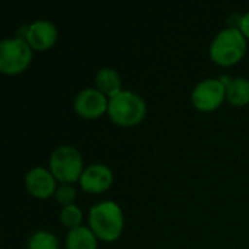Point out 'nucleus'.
Here are the masks:
<instances>
[{"label":"nucleus","mask_w":249,"mask_h":249,"mask_svg":"<svg viewBox=\"0 0 249 249\" xmlns=\"http://www.w3.org/2000/svg\"><path fill=\"white\" fill-rule=\"evenodd\" d=\"M66 249H98V238L90 228L71 229L66 238Z\"/></svg>","instance_id":"obj_12"},{"label":"nucleus","mask_w":249,"mask_h":249,"mask_svg":"<svg viewBox=\"0 0 249 249\" xmlns=\"http://www.w3.org/2000/svg\"><path fill=\"white\" fill-rule=\"evenodd\" d=\"M247 38L239 31V28L222 29L210 44V58L223 67L233 66L239 63L247 53Z\"/></svg>","instance_id":"obj_2"},{"label":"nucleus","mask_w":249,"mask_h":249,"mask_svg":"<svg viewBox=\"0 0 249 249\" xmlns=\"http://www.w3.org/2000/svg\"><path fill=\"white\" fill-rule=\"evenodd\" d=\"M114 182L112 171L102 165V163H93L88 168H85L79 184L83 191L90 194H101L107 191Z\"/></svg>","instance_id":"obj_10"},{"label":"nucleus","mask_w":249,"mask_h":249,"mask_svg":"<svg viewBox=\"0 0 249 249\" xmlns=\"http://www.w3.org/2000/svg\"><path fill=\"white\" fill-rule=\"evenodd\" d=\"M82 219H83V213H82V210L76 204L66 206L60 212V220H61V223L66 228H69L70 231L71 229H76V228H80L82 226Z\"/></svg>","instance_id":"obj_15"},{"label":"nucleus","mask_w":249,"mask_h":249,"mask_svg":"<svg viewBox=\"0 0 249 249\" xmlns=\"http://www.w3.org/2000/svg\"><path fill=\"white\" fill-rule=\"evenodd\" d=\"M109 99L96 88H86L74 98V111L79 117L86 120H96L108 112Z\"/></svg>","instance_id":"obj_7"},{"label":"nucleus","mask_w":249,"mask_h":249,"mask_svg":"<svg viewBox=\"0 0 249 249\" xmlns=\"http://www.w3.org/2000/svg\"><path fill=\"white\" fill-rule=\"evenodd\" d=\"M50 171L61 184H73L83 174V159L80 152L69 144L58 146L50 156Z\"/></svg>","instance_id":"obj_4"},{"label":"nucleus","mask_w":249,"mask_h":249,"mask_svg":"<svg viewBox=\"0 0 249 249\" xmlns=\"http://www.w3.org/2000/svg\"><path fill=\"white\" fill-rule=\"evenodd\" d=\"M55 181L57 179L54 178L51 171L41 168V166L32 168L31 171H28V174L25 177L26 190L29 191L31 196H34L35 198H39V200L50 198L51 196L55 194V191H57Z\"/></svg>","instance_id":"obj_9"},{"label":"nucleus","mask_w":249,"mask_h":249,"mask_svg":"<svg viewBox=\"0 0 249 249\" xmlns=\"http://www.w3.org/2000/svg\"><path fill=\"white\" fill-rule=\"evenodd\" d=\"M226 99V85L222 79L201 80L191 93V102L196 109L212 112Z\"/></svg>","instance_id":"obj_6"},{"label":"nucleus","mask_w":249,"mask_h":249,"mask_svg":"<svg viewBox=\"0 0 249 249\" xmlns=\"http://www.w3.org/2000/svg\"><path fill=\"white\" fill-rule=\"evenodd\" d=\"M239 31L244 34V36L249 39V12H247L244 16H241L239 19Z\"/></svg>","instance_id":"obj_17"},{"label":"nucleus","mask_w":249,"mask_h":249,"mask_svg":"<svg viewBox=\"0 0 249 249\" xmlns=\"http://www.w3.org/2000/svg\"><path fill=\"white\" fill-rule=\"evenodd\" d=\"M146 102L131 90H121L109 98L108 115L117 125L133 127L142 123L146 117Z\"/></svg>","instance_id":"obj_3"},{"label":"nucleus","mask_w":249,"mask_h":249,"mask_svg":"<svg viewBox=\"0 0 249 249\" xmlns=\"http://www.w3.org/2000/svg\"><path fill=\"white\" fill-rule=\"evenodd\" d=\"M28 249H58L57 238L47 231H38L29 238Z\"/></svg>","instance_id":"obj_14"},{"label":"nucleus","mask_w":249,"mask_h":249,"mask_svg":"<svg viewBox=\"0 0 249 249\" xmlns=\"http://www.w3.org/2000/svg\"><path fill=\"white\" fill-rule=\"evenodd\" d=\"M96 89L102 92L107 98H112L117 93H120L121 89V77L117 73V70L111 67H104L96 73L95 77Z\"/></svg>","instance_id":"obj_11"},{"label":"nucleus","mask_w":249,"mask_h":249,"mask_svg":"<svg viewBox=\"0 0 249 249\" xmlns=\"http://www.w3.org/2000/svg\"><path fill=\"white\" fill-rule=\"evenodd\" d=\"M32 51L22 36L3 39L0 42V71L7 76L23 73L32 61Z\"/></svg>","instance_id":"obj_5"},{"label":"nucleus","mask_w":249,"mask_h":249,"mask_svg":"<svg viewBox=\"0 0 249 249\" xmlns=\"http://www.w3.org/2000/svg\"><path fill=\"white\" fill-rule=\"evenodd\" d=\"M226 99L235 107H245L249 104V79L235 77L226 85Z\"/></svg>","instance_id":"obj_13"},{"label":"nucleus","mask_w":249,"mask_h":249,"mask_svg":"<svg viewBox=\"0 0 249 249\" xmlns=\"http://www.w3.org/2000/svg\"><path fill=\"white\" fill-rule=\"evenodd\" d=\"M89 228L95 236L104 242L117 241L124 229V216L121 207L114 201H102L89 210Z\"/></svg>","instance_id":"obj_1"},{"label":"nucleus","mask_w":249,"mask_h":249,"mask_svg":"<svg viewBox=\"0 0 249 249\" xmlns=\"http://www.w3.org/2000/svg\"><path fill=\"white\" fill-rule=\"evenodd\" d=\"M58 249H60V248H58Z\"/></svg>","instance_id":"obj_18"},{"label":"nucleus","mask_w":249,"mask_h":249,"mask_svg":"<svg viewBox=\"0 0 249 249\" xmlns=\"http://www.w3.org/2000/svg\"><path fill=\"white\" fill-rule=\"evenodd\" d=\"M58 38L57 28L53 22L41 19L32 22L25 31V39L35 51L50 50Z\"/></svg>","instance_id":"obj_8"},{"label":"nucleus","mask_w":249,"mask_h":249,"mask_svg":"<svg viewBox=\"0 0 249 249\" xmlns=\"http://www.w3.org/2000/svg\"><path fill=\"white\" fill-rule=\"evenodd\" d=\"M54 197H55L57 203L61 204L63 207L70 206V204H73V201L76 198V188L69 184H61L60 187H57Z\"/></svg>","instance_id":"obj_16"}]
</instances>
